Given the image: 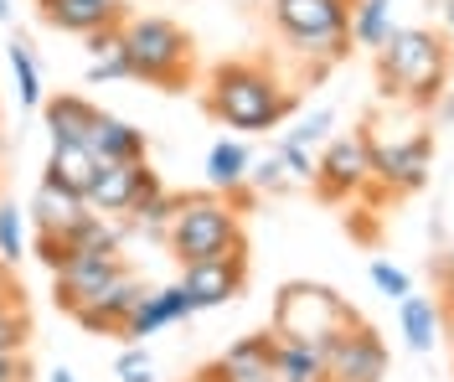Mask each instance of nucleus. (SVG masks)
Here are the masks:
<instances>
[{
	"label": "nucleus",
	"mask_w": 454,
	"mask_h": 382,
	"mask_svg": "<svg viewBox=\"0 0 454 382\" xmlns=\"http://www.w3.org/2000/svg\"><path fill=\"white\" fill-rule=\"evenodd\" d=\"M393 31H397L393 0H351V21H346V36H351V47H362V52H377V47H382Z\"/></svg>",
	"instance_id": "22"
},
{
	"label": "nucleus",
	"mask_w": 454,
	"mask_h": 382,
	"mask_svg": "<svg viewBox=\"0 0 454 382\" xmlns=\"http://www.w3.org/2000/svg\"><path fill=\"white\" fill-rule=\"evenodd\" d=\"M124 52H129V78L166 93H181L197 67L192 36L170 16H124Z\"/></svg>",
	"instance_id": "4"
},
{
	"label": "nucleus",
	"mask_w": 454,
	"mask_h": 382,
	"mask_svg": "<svg viewBox=\"0 0 454 382\" xmlns=\"http://www.w3.org/2000/svg\"><path fill=\"white\" fill-rule=\"evenodd\" d=\"M145 294H150V285H145L140 274H129V269H124V274L114 279L109 290L98 294L93 305H83L73 321L83 325V331H93V336H119V325L129 321V310L140 305Z\"/></svg>",
	"instance_id": "15"
},
{
	"label": "nucleus",
	"mask_w": 454,
	"mask_h": 382,
	"mask_svg": "<svg viewBox=\"0 0 454 382\" xmlns=\"http://www.w3.org/2000/svg\"><path fill=\"white\" fill-rule=\"evenodd\" d=\"M439 310H444V321L454 325V274L444 279V300H439Z\"/></svg>",
	"instance_id": "39"
},
{
	"label": "nucleus",
	"mask_w": 454,
	"mask_h": 382,
	"mask_svg": "<svg viewBox=\"0 0 454 382\" xmlns=\"http://www.w3.org/2000/svg\"><path fill=\"white\" fill-rule=\"evenodd\" d=\"M387 378V341L367 321L346 325L325 347V382H382Z\"/></svg>",
	"instance_id": "9"
},
{
	"label": "nucleus",
	"mask_w": 454,
	"mask_h": 382,
	"mask_svg": "<svg viewBox=\"0 0 454 382\" xmlns=\"http://www.w3.org/2000/svg\"><path fill=\"white\" fill-rule=\"evenodd\" d=\"M274 352H279V336H274V325H263L254 336H238L212 362V372H217V382H279L274 378Z\"/></svg>",
	"instance_id": "12"
},
{
	"label": "nucleus",
	"mask_w": 454,
	"mask_h": 382,
	"mask_svg": "<svg viewBox=\"0 0 454 382\" xmlns=\"http://www.w3.org/2000/svg\"><path fill=\"white\" fill-rule=\"evenodd\" d=\"M170 212H176V197L166 191V181H160V176H150V181H145V191L135 197V207H129V222H135L140 233H160V238H166Z\"/></svg>",
	"instance_id": "25"
},
{
	"label": "nucleus",
	"mask_w": 454,
	"mask_h": 382,
	"mask_svg": "<svg viewBox=\"0 0 454 382\" xmlns=\"http://www.w3.org/2000/svg\"><path fill=\"white\" fill-rule=\"evenodd\" d=\"M124 259H119V253H73V259H67V264L57 269L52 279V294H57V310H67V316H78V310H83V305H93V300H98V294L109 290L114 279H119V274H124Z\"/></svg>",
	"instance_id": "10"
},
{
	"label": "nucleus",
	"mask_w": 454,
	"mask_h": 382,
	"mask_svg": "<svg viewBox=\"0 0 454 382\" xmlns=\"http://www.w3.org/2000/svg\"><path fill=\"white\" fill-rule=\"evenodd\" d=\"M450 331H454V325H450Z\"/></svg>",
	"instance_id": "46"
},
{
	"label": "nucleus",
	"mask_w": 454,
	"mask_h": 382,
	"mask_svg": "<svg viewBox=\"0 0 454 382\" xmlns=\"http://www.w3.org/2000/svg\"><path fill=\"white\" fill-rule=\"evenodd\" d=\"M27 336H31V316L21 290L0 294V352H27Z\"/></svg>",
	"instance_id": "29"
},
{
	"label": "nucleus",
	"mask_w": 454,
	"mask_h": 382,
	"mask_svg": "<svg viewBox=\"0 0 454 382\" xmlns=\"http://www.w3.org/2000/svg\"><path fill=\"white\" fill-rule=\"evenodd\" d=\"M428 171H434V135L428 129H413L403 140L372 135V186L408 197V191H424Z\"/></svg>",
	"instance_id": "8"
},
{
	"label": "nucleus",
	"mask_w": 454,
	"mask_h": 382,
	"mask_svg": "<svg viewBox=\"0 0 454 382\" xmlns=\"http://www.w3.org/2000/svg\"><path fill=\"white\" fill-rule=\"evenodd\" d=\"M372 285H377V294H387V300H408V294H413V274H408V269H397L393 259H372Z\"/></svg>",
	"instance_id": "31"
},
{
	"label": "nucleus",
	"mask_w": 454,
	"mask_h": 382,
	"mask_svg": "<svg viewBox=\"0 0 454 382\" xmlns=\"http://www.w3.org/2000/svg\"><path fill=\"white\" fill-rule=\"evenodd\" d=\"M114 78H129V52L124 47H114V52L88 62V83H114Z\"/></svg>",
	"instance_id": "35"
},
{
	"label": "nucleus",
	"mask_w": 454,
	"mask_h": 382,
	"mask_svg": "<svg viewBox=\"0 0 454 382\" xmlns=\"http://www.w3.org/2000/svg\"><path fill=\"white\" fill-rule=\"evenodd\" d=\"M362 316L340 300L331 285H310V279H294V285H284L279 300H274V336L279 341H305L315 352H325L331 341H336L346 325H356Z\"/></svg>",
	"instance_id": "5"
},
{
	"label": "nucleus",
	"mask_w": 454,
	"mask_h": 382,
	"mask_svg": "<svg viewBox=\"0 0 454 382\" xmlns=\"http://www.w3.org/2000/svg\"><path fill=\"white\" fill-rule=\"evenodd\" d=\"M166 248L176 253V264L248 253L243 217H238V207L227 202L223 191H186V197H176V212H170V228H166Z\"/></svg>",
	"instance_id": "3"
},
{
	"label": "nucleus",
	"mask_w": 454,
	"mask_h": 382,
	"mask_svg": "<svg viewBox=\"0 0 454 382\" xmlns=\"http://www.w3.org/2000/svg\"><path fill=\"white\" fill-rule=\"evenodd\" d=\"M434 124H444V129H454V89H444L439 98H434Z\"/></svg>",
	"instance_id": "37"
},
{
	"label": "nucleus",
	"mask_w": 454,
	"mask_h": 382,
	"mask_svg": "<svg viewBox=\"0 0 454 382\" xmlns=\"http://www.w3.org/2000/svg\"><path fill=\"white\" fill-rule=\"evenodd\" d=\"M47 382H78V378H73L67 367H52V372H47Z\"/></svg>",
	"instance_id": "42"
},
{
	"label": "nucleus",
	"mask_w": 454,
	"mask_h": 382,
	"mask_svg": "<svg viewBox=\"0 0 454 382\" xmlns=\"http://www.w3.org/2000/svg\"><path fill=\"white\" fill-rule=\"evenodd\" d=\"M83 212H88L83 197H73V191H62L52 181H42L31 207H27V222H31V233H67Z\"/></svg>",
	"instance_id": "19"
},
{
	"label": "nucleus",
	"mask_w": 454,
	"mask_h": 382,
	"mask_svg": "<svg viewBox=\"0 0 454 382\" xmlns=\"http://www.w3.org/2000/svg\"><path fill=\"white\" fill-rule=\"evenodd\" d=\"M186 382H217V372H212V367H201V372H192Z\"/></svg>",
	"instance_id": "43"
},
{
	"label": "nucleus",
	"mask_w": 454,
	"mask_h": 382,
	"mask_svg": "<svg viewBox=\"0 0 454 382\" xmlns=\"http://www.w3.org/2000/svg\"><path fill=\"white\" fill-rule=\"evenodd\" d=\"M331 129H336V114L331 109H310L294 129H284V140H294V145H305V150H320L331 140Z\"/></svg>",
	"instance_id": "30"
},
{
	"label": "nucleus",
	"mask_w": 454,
	"mask_h": 382,
	"mask_svg": "<svg viewBox=\"0 0 454 382\" xmlns=\"http://www.w3.org/2000/svg\"><path fill=\"white\" fill-rule=\"evenodd\" d=\"M377 83L382 98H403L413 109H434V98L450 89V42L424 27H397L377 52Z\"/></svg>",
	"instance_id": "2"
},
{
	"label": "nucleus",
	"mask_w": 454,
	"mask_h": 382,
	"mask_svg": "<svg viewBox=\"0 0 454 382\" xmlns=\"http://www.w3.org/2000/svg\"><path fill=\"white\" fill-rule=\"evenodd\" d=\"M351 233L372 243V238H377V222H372V217H351Z\"/></svg>",
	"instance_id": "40"
},
{
	"label": "nucleus",
	"mask_w": 454,
	"mask_h": 382,
	"mask_svg": "<svg viewBox=\"0 0 454 382\" xmlns=\"http://www.w3.org/2000/svg\"><path fill=\"white\" fill-rule=\"evenodd\" d=\"M248 285V253H232V259H201V264H181V290L192 294L197 310H217L232 305Z\"/></svg>",
	"instance_id": "11"
},
{
	"label": "nucleus",
	"mask_w": 454,
	"mask_h": 382,
	"mask_svg": "<svg viewBox=\"0 0 454 382\" xmlns=\"http://www.w3.org/2000/svg\"><path fill=\"white\" fill-rule=\"evenodd\" d=\"M93 176H98L93 150H88L83 140H73V145H52V155H47V176H42V181H52V186L73 191V197H88Z\"/></svg>",
	"instance_id": "21"
},
{
	"label": "nucleus",
	"mask_w": 454,
	"mask_h": 382,
	"mask_svg": "<svg viewBox=\"0 0 454 382\" xmlns=\"http://www.w3.org/2000/svg\"><path fill=\"white\" fill-rule=\"evenodd\" d=\"M114 378H119V382H155V356L145 352V341H135V347H124V352H119Z\"/></svg>",
	"instance_id": "33"
},
{
	"label": "nucleus",
	"mask_w": 454,
	"mask_h": 382,
	"mask_svg": "<svg viewBox=\"0 0 454 382\" xmlns=\"http://www.w3.org/2000/svg\"><path fill=\"white\" fill-rule=\"evenodd\" d=\"M5 62H11L16 93H21V109H42V67H36V52H31L27 36H16V42L5 47Z\"/></svg>",
	"instance_id": "27"
},
{
	"label": "nucleus",
	"mask_w": 454,
	"mask_h": 382,
	"mask_svg": "<svg viewBox=\"0 0 454 382\" xmlns=\"http://www.w3.org/2000/svg\"><path fill=\"white\" fill-rule=\"evenodd\" d=\"M31 253V238H27V212L16 202H5L0 197V264L16 269L21 259Z\"/></svg>",
	"instance_id": "28"
},
{
	"label": "nucleus",
	"mask_w": 454,
	"mask_h": 382,
	"mask_svg": "<svg viewBox=\"0 0 454 382\" xmlns=\"http://www.w3.org/2000/svg\"><path fill=\"white\" fill-rule=\"evenodd\" d=\"M155 176L145 160H119V166H98V176L88 186V212H104V217H129L135 197L145 191V181Z\"/></svg>",
	"instance_id": "14"
},
{
	"label": "nucleus",
	"mask_w": 454,
	"mask_h": 382,
	"mask_svg": "<svg viewBox=\"0 0 454 382\" xmlns=\"http://www.w3.org/2000/svg\"><path fill=\"white\" fill-rule=\"evenodd\" d=\"M372 186V135L351 129V135H331L320 155H315V181L310 191L320 202H351Z\"/></svg>",
	"instance_id": "7"
},
{
	"label": "nucleus",
	"mask_w": 454,
	"mask_h": 382,
	"mask_svg": "<svg viewBox=\"0 0 454 382\" xmlns=\"http://www.w3.org/2000/svg\"><path fill=\"white\" fill-rule=\"evenodd\" d=\"M274 378L279 382H325V352H315L305 341H279Z\"/></svg>",
	"instance_id": "26"
},
{
	"label": "nucleus",
	"mask_w": 454,
	"mask_h": 382,
	"mask_svg": "<svg viewBox=\"0 0 454 382\" xmlns=\"http://www.w3.org/2000/svg\"><path fill=\"white\" fill-rule=\"evenodd\" d=\"M248 166H254V150L243 145V140H217V145L207 150V181L223 197L248 186Z\"/></svg>",
	"instance_id": "23"
},
{
	"label": "nucleus",
	"mask_w": 454,
	"mask_h": 382,
	"mask_svg": "<svg viewBox=\"0 0 454 382\" xmlns=\"http://www.w3.org/2000/svg\"><path fill=\"white\" fill-rule=\"evenodd\" d=\"M397 331H403V341H408V352H434V341H439V331H444V310H439V300H428V294H408V300H397Z\"/></svg>",
	"instance_id": "20"
},
{
	"label": "nucleus",
	"mask_w": 454,
	"mask_h": 382,
	"mask_svg": "<svg viewBox=\"0 0 454 382\" xmlns=\"http://www.w3.org/2000/svg\"><path fill=\"white\" fill-rule=\"evenodd\" d=\"M294 104H300L294 89H284L274 67H263V62H217L207 78V114L243 135L279 129L294 114Z\"/></svg>",
	"instance_id": "1"
},
{
	"label": "nucleus",
	"mask_w": 454,
	"mask_h": 382,
	"mask_svg": "<svg viewBox=\"0 0 454 382\" xmlns=\"http://www.w3.org/2000/svg\"><path fill=\"white\" fill-rule=\"evenodd\" d=\"M0 21H11V0H0Z\"/></svg>",
	"instance_id": "44"
},
{
	"label": "nucleus",
	"mask_w": 454,
	"mask_h": 382,
	"mask_svg": "<svg viewBox=\"0 0 454 382\" xmlns=\"http://www.w3.org/2000/svg\"><path fill=\"white\" fill-rule=\"evenodd\" d=\"M36 5L47 27L73 31V36H93V31L124 21V0H36Z\"/></svg>",
	"instance_id": "16"
},
{
	"label": "nucleus",
	"mask_w": 454,
	"mask_h": 382,
	"mask_svg": "<svg viewBox=\"0 0 454 382\" xmlns=\"http://www.w3.org/2000/svg\"><path fill=\"white\" fill-rule=\"evenodd\" d=\"M439 21H444V31H439V36L450 42V52H454V0H444V5H439Z\"/></svg>",
	"instance_id": "38"
},
{
	"label": "nucleus",
	"mask_w": 454,
	"mask_h": 382,
	"mask_svg": "<svg viewBox=\"0 0 454 382\" xmlns=\"http://www.w3.org/2000/svg\"><path fill=\"white\" fill-rule=\"evenodd\" d=\"M98 104L83 98V93H57V98H42V124L52 135V145H73V140H88V129L98 124Z\"/></svg>",
	"instance_id": "17"
},
{
	"label": "nucleus",
	"mask_w": 454,
	"mask_h": 382,
	"mask_svg": "<svg viewBox=\"0 0 454 382\" xmlns=\"http://www.w3.org/2000/svg\"><path fill=\"white\" fill-rule=\"evenodd\" d=\"M88 150H93V160L98 166H119V160H145V129H135L129 119L119 114H98V124L88 129Z\"/></svg>",
	"instance_id": "18"
},
{
	"label": "nucleus",
	"mask_w": 454,
	"mask_h": 382,
	"mask_svg": "<svg viewBox=\"0 0 454 382\" xmlns=\"http://www.w3.org/2000/svg\"><path fill=\"white\" fill-rule=\"evenodd\" d=\"M450 259H454V253H450Z\"/></svg>",
	"instance_id": "45"
},
{
	"label": "nucleus",
	"mask_w": 454,
	"mask_h": 382,
	"mask_svg": "<svg viewBox=\"0 0 454 382\" xmlns=\"http://www.w3.org/2000/svg\"><path fill=\"white\" fill-rule=\"evenodd\" d=\"M274 155L284 160V171H289V186H310L315 181V150L305 145H294V140H274Z\"/></svg>",
	"instance_id": "32"
},
{
	"label": "nucleus",
	"mask_w": 454,
	"mask_h": 382,
	"mask_svg": "<svg viewBox=\"0 0 454 382\" xmlns=\"http://www.w3.org/2000/svg\"><path fill=\"white\" fill-rule=\"evenodd\" d=\"M62 243H67V253H119V243H124V233L114 228V217H104V212H83L67 233H57Z\"/></svg>",
	"instance_id": "24"
},
{
	"label": "nucleus",
	"mask_w": 454,
	"mask_h": 382,
	"mask_svg": "<svg viewBox=\"0 0 454 382\" xmlns=\"http://www.w3.org/2000/svg\"><path fill=\"white\" fill-rule=\"evenodd\" d=\"M248 186H254V191H289V171H284V160L274 150L248 166Z\"/></svg>",
	"instance_id": "34"
},
{
	"label": "nucleus",
	"mask_w": 454,
	"mask_h": 382,
	"mask_svg": "<svg viewBox=\"0 0 454 382\" xmlns=\"http://www.w3.org/2000/svg\"><path fill=\"white\" fill-rule=\"evenodd\" d=\"M11 290H16V274H11V269L0 264V294H11Z\"/></svg>",
	"instance_id": "41"
},
{
	"label": "nucleus",
	"mask_w": 454,
	"mask_h": 382,
	"mask_svg": "<svg viewBox=\"0 0 454 382\" xmlns=\"http://www.w3.org/2000/svg\"><path fill=\"white\" fill-rule=\"evenodd\" d=\"M197 316V305H192V294L181 290V279L176 285H160V290H150L129 310V321L119 325V336L135 347V341H145V336H155V331H166V325H181V321H192Z\"/></svg>",
	"instance_id": "13"
},
{
	"label": "nucleus",
	"mask_w": 454,
	"mask_h": 382,
	"mask_svg": "<svg viewBox=\"0 0 454 382\" xmlns=\"http://www.w3.org/2000/svg\"><path fill=\"white\" fill-rule=\"evenodd\" d=\"M269 21L300 58H351V36H346L351 0H269Z\"/></svg>",
	"instance_id": "6"
},
{
	"label": "nucleus",
	"mask_w": 454,
	"mask_h": 382,
	"mask_svg": "<svg viewBox=\"0 0 454 382\" xmlns=\"http://www.w3.org/2000/svg\"><path fill=\"white\" fill-rule=\"evenodd\" d=\"M0 382H31L27 352H0Z\"/></svg>",
	"instance_id": "36"
}]
</instances>
